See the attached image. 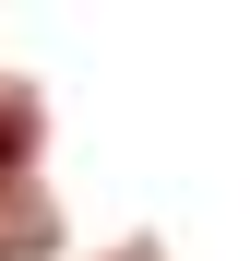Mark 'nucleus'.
<instances>
[{
  "label": "nucleus",
  "instance_id": "f257e3e1",
  "mask_svg": "<svg viewBox=\"0 0 250 261\" xmlns=\"http://www.w3.org/2000/svg\"><path fill=\"white\" fill-rule=\"evenodd\" d=\"M12 143H24V119H12V107H0V154H12Z\"/></svg>",
  "mask_w": 250,
  "mask_h": 261
}]
</instances>
